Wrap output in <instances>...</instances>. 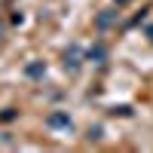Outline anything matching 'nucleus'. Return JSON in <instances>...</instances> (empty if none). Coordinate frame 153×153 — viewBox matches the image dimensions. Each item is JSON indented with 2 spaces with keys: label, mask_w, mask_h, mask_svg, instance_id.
<instances>
[{
  "label": "nucleus",
  "mask_w": 153,
  "mask_h": 153,
  "mask_svg": "<svg viewBox=\"0 0 153 153\" xmlns=\"http://www.w3.org/2000/svg\"><path fill=\"white\" fill-rule=\"evenodd\" d=\"M49 123H52V126H71V120H68V117H61V113H55V117H49Z\"/></svg>",
  "instance_id": "nucleus-1"
},
{
  "label": "nucleus",
  "mask_w": 153,
  "mask_h": 153,
  "mask_svg": "<svg viewBox=\"0 0 153 153\" xmlns=\"http://www.w3.org/2000/svg\"><path fill=\"white\" fill-rule=\"evenodd\" d=\"M89 58H104V49H101V46H95L92 52H89Z\"/></svg>",
  "instance_id": "nucleus-2"
}]
</instances>
